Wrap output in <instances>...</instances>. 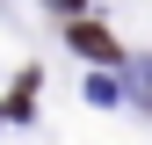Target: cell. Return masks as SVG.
Instances as JSON below:
<instances>
[{"mask_svg":"<svg viewBox=\"0 0 152 145\" xmlns=\"http://www.w3.org/2000/svg\"><path fill=\"white\" fill-rule=\"evenodd\" d=\"M72 44H80V51H87V58H102V65H109V58H116V36H109L102 22H72Z\"/></svg>","mask_w":152,"mask_h":145,"instance_id":"cell-1","label":"cell"},{"mask_svg":"<svg viewBox=\"0 0 152 145\" xmlns=\"http://www.w3.org/2000/svg\"><path fill=\"white\" fill-rule=\"evenodd\" d=\"M51 7H65V15H72V7H80V0H51Z\"/></svg>","mask_w":152,"mask_h":145,"instance_id":"cell-2","label":"cell"}]
</instances>
